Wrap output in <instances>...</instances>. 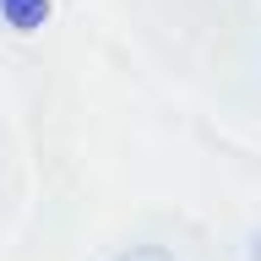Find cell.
Listing matches in <instances>:
<instances>
[{"label": "cell", "instance_id": "cell-2", "mask_svg": "<svg viewBox=\"0 0 261 261\" xmlns=\"http://www.w3.org/2000/svg\"><path fill=\"white\" fill-rule=\"evenodd\" d=\"M114 261H174L163 245H130V250H120Z\"/></svg>", "mask_w": 261, "mask_h": 261}, {"label": "cell", "instance_id": "cell-1", "mask_svg": "<svg viewBox=\"0 0 261 261\" xmlns=\"http://www.w3.org/2000/svg\"><path fill=\"white\" fill-rule=\"evenodd\" d=\"M0 16H6L16 33H33V28H44L49 0H0Z\"/></svg>", "mask_w": 261, "mask_h": 261}]
</instances>
